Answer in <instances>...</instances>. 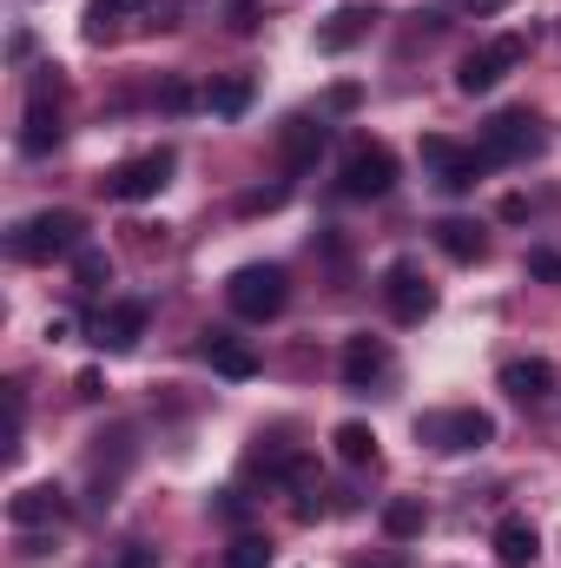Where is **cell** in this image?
Wrapping results in <instances>:
<instances>
[{"mask_svg": "<svg viewBox=\"0 0 561 568\" xmlns=\"http://www.w3.org/2000/svg\"><path fill=\"white\" fill-rule=\"evenodd\" d=\"M462 7H476V13H496V7H509V0H462Z\"/></svg>", "mask_w": 561, "mask_h": 568, "instance_id": "cell-30", "label": "cell"}, {"mask_svg": "<svg viewBox=\"0 0 561 568\" xmlns=\"http://www.w3.org/2000/svg\"><path fill=\"white\" fill-rule=\"evenodd\" d=\"M417 443L442 449V456H462V449L496 443V417H489V410H422L417 417Z\"/></svg>", "mask_w": 561, "mask_h": 568, "instance_id": "cell-4", "label": "cell"}, {"mask_svg": "<svg viewBox=\"0 0 561 568\" xmlns=\"http://www.w3.org/2000/svg\"><path fill=\"white\" fill-rule=\"evenodd\" d=\"M337 192L344 199H390L397 192V152L377 140L350 145L344 152V172H337Z\"/></svg>", "mask_w": 561, "mask_h": 568, "instance_id": "cell-6", "label": "cell"}, {"mask_svg": "<svg viewBox=\"0 0 561 568\" xmlns=\"http://www.w3.org/2000/svg\"><path fill=\"white\" fill-rule=\"evenodd\" d=\"M73 272H80V284H86V291H100V284L113 278V265H106V252H86V245L73 252Z\"/></svg>", "mask_w": 561, "mask_h": 568, "instance_id": "cell-25", "label": "cell"}, {"mask_svg": "<svg viewBox=\"0 0 561 568\" xmlns=\"http://www.w3.org/2000/svg\"><path fill=\"white\" fill-rule=\"evenodd\" d=\"M7 523H13V529H47V523H67V496H60L53 483L20 489V496L7 503Z\"/></svg>", "mask_w": 561, "mask_h": 568, "instance_id": "cell-17", "label": "cell"}, {"mask_svg": "<svg viewBox=\"0 0 561 568\" xmlns=\"http://www.w3.org/2000/svg\"><path fill=\"white\" fill-rule=\"evenodd\" d=\"M225 304H232L238 317H252V324L278 317L284 304H290V278H284V265H238V272L225 278Z\"/></svg>", "mask_w": 561, "mask_h": 568, "instance_id": "cell-2", "label": "cell"}, {"mask_svg": "<svg viewBox=\"0 0 561 568\" xmlns=\"http://www.w3.org/2000/svg\"><path fill=\"white\" fill-rule=\"evenodd\" d=\"M529 278L561 284V252H529Z\"/></svg>", "mask_w": 561, "mask_h": 568, "instance_id": "cell-27", "label": "cell"}, {"mask_svg": "<svg viewBox=\"0 0 561 568\" xmlns=\"http://www.w3.org/2000/svg\"><path fill=\"white\" fill-rule=\"evenodd\" d=\"M384 377H390V344L370 337V331L344 337V384H350V390H370V384H384Z\"/></svg>", "mask_w": 561, "mask_h": 568, "instance_id": "cell-12", "label": "cell"}, {"mask_svg": "<svg viewBox=\"0 0 561 568\" xmlns=\"http://www.w3.org/2000/svg\"><path fill=\"white\" fill-rule=\"evenodd\" d=\"M205 106H212L218 120H238V113L252 106V73H232V80H218V87L205 93Z\"/></svg>", "mask_w": 561, "mask_h": 568, "instance_id": "cell-22", "label": "cell"}, {"mask_svg": "<svg viewBox=\"0 0 561 568\" xmlns=\"http://www.w3.org/2000/svg\"><path fill=\"white\" fill-rule=\"evenodd\" d=\"M377 20H384L377 7H344V13H330V20L317 27V53H350L357 40H370Z\"/></svg>", "mask_w": 561, "mask_h": 568, "instance_id": "cell-16", "label": "cell"}, {"mask_svg": "<svg viewBox=\"0 0 561 568\" xmlns=\"http://www.w3.org/2000/svg\"><path fill=\"white\" fill-rule=\"evenodd\" d=\"M145 331V304L140 297H120V304H106L100 317H93V344L100 351H133Z\"/></svg>", "mask_w": 561, "mask_h": 568, "instance_id": "cell-13", "label": "cell"}, {"mask_svg": "<svg viewBox=\"0 0 561 568\" xmlns=\"http://www.w3.org/2000/svg\"><path fill=\"white\" fill-rule=\"evenodd\" d=\"M384 297H390V317H397V324H422V317L436 311V284L422 278L410 258H397V265L384 272Z\"/></svg>", "mask_w": 561, "mask_h": 568, "instance_id": "cell-10", "label": "cell"}, {"mask_svg": "<svg viewBox=\"0 0 561 568\" xmlns=\"http://www.w3.org/2000/svg\"><path fill=\"white\" fill-rule=\"evenodd\" d=\"M489 549H496V562L502 568H529L542 556V536H536V523L529 516H502L496 523V536H489Z\"/></svg>", "mask_w": 561, "mask_h": 568, "instance_id": "cell-15", "label": "cell"}, {"mask_svg": "<svg viewBox=\"0 0 561 568\" xmlns=\"http://www.w3.org/2000/svg\"><path fill=\"white\" fill-rule=\"evenodd\" d=\"M205 364L218 371V377H232V384H245V377H258V351L245 344V337H232V331H205Z\"/></svg>", "mask_w": 561, "mask_h": 568, "instance_id": "cell-14", "label": "cell"}, {"mask_svg": "<svg viewBox=\"0 0 561 568\" xmlns=\"http://www.w3.org/2000/svg\"><path fill=\"white\" fill-rule=\"evenodd\" d=\"M422 165L436 172V185L442 192H476L482 185V172H489V159H482V145H456V140H422Z\"/></svg>", "mask_w": 561, "mask_h": 568, "instance_id": "cell-7", "label": "cell"}, {"mask_svg": "<svg viewBox=\"0 0 561 568\" xmlns=\"http://www.w3.org/2000/svg\"><path fill=\"white\" fill-rule=\"evenodd\" d=\"M330 443H337V456H344L350 469L377 463V429H370V424H337V436H330Z\"/></svg>", "mask_w": 561, "mask_h": 568, "instance_id": "cell-21", "label": "cell"}, {"mask_svg": "<svg viewBox=\"0 0 561 568\" xmlns=\"http://www.w3.org/2000/svg\"><path fill=\"white\" fill-rule=\"evenodd\" d=\"M324 120H284V140H278V152H284V172H304V165H317V152H324Z\"/></svg>", "mask_w": 561, "mask_h": 568, "instance_id": "cell-19", "label": "cell"}, {"mask_svg": "<svg viewBox=\"0 0 561 568\" xmlns=\"http://www.w3.org/2000/svg\"><path fill=\"white\" fill-rule=\"evenodd\" d=\"M106 568H159V549H145V542H133L120 562H106Z\"/></svg>", "mask_w": 561, "mask_h": 568, "instance_id": "cell-29", "label": "cell"}, {"mask_svg": "<svg viewBox=\"0 0 561 568\" xmlns=\"http://www.w3.org/2000/svg\"><path fill=\"white\" fill-rule=\"evenodd\" d=\"M536 145H542V120L536 113H496L482 126V159L489 165H522Z\"/></svg>", "mask_w": 561, "mask_h": 568, "instance_id": "cell-8", "label": "cell"}, {"mask_svg": "<svg viewBox=\"0 0 561 568\" xmlns=\"http://www.w3.org/2000/svg\"><path fill=\"white\" fill-rule=\"evenodd\" d=\"M80 245H86V225H80V212H67V205H47V212L20 219V225L7 232V252H13L20 265H53V258H73Z\"/></svg>", "mask_w": 561, "mask_h": 568, "instance_id": "cell-1", "label": "cell"}, {"mask_svg": "<svg viewBox=\"0 0 561 568\" xmlns=\"http://www.w3.org/2000/svg\"><path fill=\"white\" fill-rule=\"evenodd\" d=\"M225 568H272V542H265V536H238V542L225 549Z\"/></svg>", "mask_w": 561, "mask_h": 568, "instance_id": "cell-23", "label": "cell"}, {"mask_svg": "<svg viewBox=\"0 0 561 568\" xmlns=\"http://www.w3.org/2000/svg\"><path fill=\"white\" fill-rule=\"evenodd\" d=\"M232 13V33H258V0H225Z\"/></svg>", "mask_w": 561, "mask_h": 568, "instance_id": "cell-26", "label": "cell"}, {"mask_svg": "<svg viewBox=\"0 0 561 568\" xmlns=\"http://www.w3.org/2000/svg\"><path fill=\"white\" fill-rule=\"evenodd\" d=\"M172 165H178V152H172V145H152V152H140V159L113 165V172L100 179V192H106V199H120V205H145V199H159V192H165Z\"/></svg>", "mask_w": 561, "mask_h": 568, "instance_id": "cell-3", "label": "cell"}, {"mask_svg": "<svg viewBox=\"0 0 561 568\" xmlns=\"http://www.w3.org/2000/svg\"><path fill=\"white\" fill-rule=\"evenodd\" d=\"M529 60V33H502V40H489V47H476L462 67H456V87L476 100V93H496L516 67Z\"/></svg>", "mask_w": 561, "mask_h": 568, "instance_id": "cell-5", "label": "cell"}, {"mask_svg": "<svg viewBox=\"0 0 561 568\" xmlns=\"http://www.w3.org/2000/svg\"><path fill=\"white\" fill-rule=\"evenodd\" d=\"M384 529H390V536H417V529H422V503H417V496L390 503V509H384Z\"/></svg>", "mask_w": 561, "mask_h": 568, "instance_id": "cell-24", "label": "cell"}, {"mask_svg": "<svg viewBox=\"0 0 561 568\" xmlns=\"http://www.w3.org/2000/svg\"><path fill=\"white\" fill-rule=\"evenodd\" d=\"M502 390H509L516 404H542V397L555 390V371H549L542 357H516V364H502Z\"/></svg>", "mask_w": 561, "mask_h": 568, "instance_id": "cell-18", "label": "cell"}, {"mask_svg": "<svg viewBox=\"0 0 561 568\" xmlns=\"http://www.w3.org/2000/svg\"><path fill=\"white\" fill-rule=\"evenodd\" d=\"M60 145V80H40L27 100V126H20V152H53Z\"/></svg>", "mask_w": 561, "mask_h": 568, "instance_id": "cell-11", "label": "cell"}, {"mask_svg": "<svg viewBox=\"0 0 561 568\" xmlns=\"http://www.w3.org/2000/svg\"><path fill=\"white\" fill-rule=\"evenodd\" d=\"M357 568H404V562H397V556H384V562H357Z\"/></svg>", "mask_w": 561, "mask_h": 568, "instance_id": "cell-31", "label": "cell"}, {"mask_svg": "<svg viewBox=\"0 0 561 568\" xmlns=\"http://www.w3.org/2000/svg\"><path fill=\"white\" fill-rule=\"evenodd\" d=\"M436 245H442L449 265H476V258L489 252V239H482L476 219H442V225H436Z\"/></svg>", "mask_w": 561, "mask_h": 568, "instance_id": "cell-20", "label": "cell"}, {"mask_svg": "<svg viewBox=\"0 0 561 568\" xmlns=\"http://www.w3.org/2000/svg\"><path fill=\"white\" fill-rule=\"evenodd\" d=\"M178 7H185V0H93V7H86V40H120L140 13H152L159 27H172Z\"/></svg>", "mask_w": 561, "mask_h": 568, "instance_id": "cell-9", "label": "cell"}, {"mask_svg": "<svg viewBox=\"0 0 561 568\" xmlns=\"http://www.w3.org/2000/svg\"><path fill=\"white\" fill-rule=\"evenodd\" d=\"M192 100H198V93H192V87H185V80H172V87H165V93H159V106H165V113H185V106H192Z\"/></svg>", "mask_w": 561, "mask_h": 568, "instance_id": "cell-28", "label": "cell"}]
</instances>
